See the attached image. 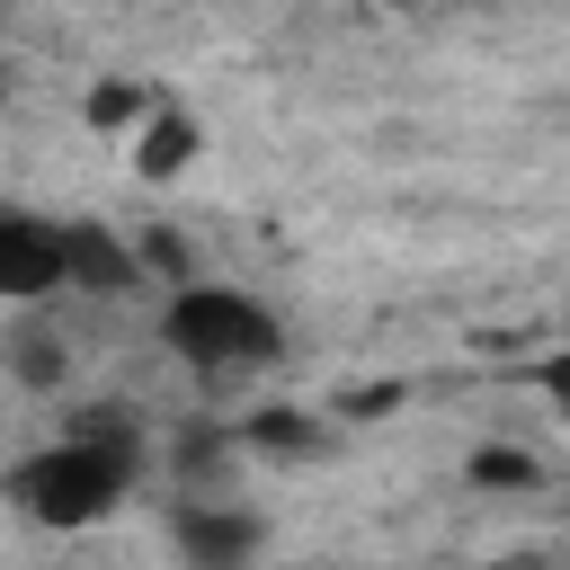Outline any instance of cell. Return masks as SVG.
Here are the masks:
<instances>
[{
    "label": "cell",
    "mask_w": 570,
    "mask_h": 570,
    "mask_svg": "<svg viewBox=\"0 0 570 570\" xmlns=\"http://www.w3.org/2000/svg\"><path fill=\"white\" fill-rule=\"evenodd\" d=\"M134 472H142V436L125 428V410H80L45 454L9 463V499L36 525H89L134 490Z\"/></svg>",
    "instance_id": "obj_1"
},
{
    "label": "cell",
    "mask_w": 570,
    "mask_h": 570,
    "mask_svg": "<svg viewBox=\"0 0 570 570\" xmlns=\"http://www.w3.org/2000/svg\"><path fill=\"white\" fill-rule=\"evenodd\" d=\"M160 347L187 356V365H205V374H249V365H267V356L285 347V330H276V312H267L258 294L187 276V285L160 303Z\"/></svg>",
    "instance_id": "obj_2"
},
{
    "label": "cell",
    "mask_w": 570,
    "mask_h": 570,
    "mask_svg": "<svg viewBox=\"0 0 570 570\" xmlns=\"http://www.w3.org/2000/svg\"><path fill=\"white\" fill-rule=\"evenodd\" d=\"M71 285V223H45V214H0V294L18 312L53 303Z\"/></svg>",
    "instance_id": "obj_3"
},
{
    "label": "cell",
    "mask_w": 570,
    "mask_h": 570,
    "mask_svg": "<svg viewBox=\"0 0 570 570\" xmlns=\"http://www.w3.org/2000/svg\"><path fill=\"white\" fill-rule=\"evenodd\" d=\"M169 534H178V552H187L196 570H240V561L258 552V525H249L240 508H223V499H187V508L169 517Z\"/></svg>",
    "instance_id": "obj_4"
},
{
    "label": "cell",
    "mask_w": 570,
    "mask_h": 570,
    "mask_svg": "<svg viewBox=\"0 0 570 570\" xmlns=\"http://www.w3.org/2000/svg\"><path fill=\"white\" fill-rule=\"evenodd\" d=\"M71 285L116 303V294H134V285H142V258H134L107 223H89V214H80V223H71Z\"/></svg>",
    "instance_id": "obj_5"
},
{
    "label": "cell",
    "mask_w": 570,
    "mask_h": 570,
    "mask_svg": "<svg viewBox=\"0 0 570 570\" xmlns=\"http://www.w3.org/2000/svg\"><path fill=\"white\" fill-rule=\"evenodd\" d=\"M187 160H196V125H187V107L160 98V107L134 125V169H142V178H178Z\"/></svg>",
    "instance_id": "obj_6"
},
{
    "label": "cell",
    "mask_w": 570,
    "mask_h": 570,
    "mask_svg": "<svg viewBox=\"0 0 570 570\" xmlns=\"http://www.w3.org/2000/svg\"><path fill=\"white\" fill-rule=\"evenodd\" d=\"M151 107H160V98H151L142 80H107V89H89V125H107V134H116V125H142Z\"/></svg>",
    "instance_id": "obj_7"
},
{
    "label": "cell",
    "mask_w": 570,
    "mask_h": 570,
    "mask_svg": "<svg viewBox=\"0 0 570 570\" xmlns=\"http://www.w3.org/2000/svg\"><path fill=\"white\" fill-rule=\"evenodd\" d=\"M249 445H267V454H312L321 436H312L303 410H258V419H249Z\"/></svg>",
    "instance_id": "obj_8"
},
{
    "label": "cell",
    "mask_w": 570,
    "mask_h": 570,
    "mask_svg": "<svg viewBox=\"0 0 570 570\" xmlns=\"http://www.w3.org/2000/svg\"><path fill=\"white\" fill-rule=\"evenodd\" d=\"M472 481H481V490H534V463H525L517 445H481V454H472Z\"/></svg>",
    "instance_id": "obj_9"
},
{
    "label": "cell",
    "mask_w": 570,
    "mask_h": 570,
    "mask_svg": "<svg viewBox=\"0 0 570 570\" xmlns=\"http://www.w3.org/2000/svg\"><path fill=\"white\" fill-rule=\"evenodd\" d=\"M543 392L570 410V347H561V356H543Z\"/></svg>",
    "instance_id": "obj_10"
},
{
    "label": "cell",
    "mask_w": 570,
    "mask_h": 570,
    "mask_svg": "<svg viewBox=\"0 0 570 570\" xmlns=\"http://www.w3.org/2000/svg\"><path fill=\"white\" fill-rule=\"evenodd\" d=\"M401 9H410V0H401Z\"/></svg>",
    "instance_id": "obj_11"
}]
</instances>
